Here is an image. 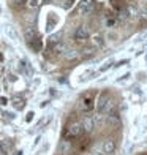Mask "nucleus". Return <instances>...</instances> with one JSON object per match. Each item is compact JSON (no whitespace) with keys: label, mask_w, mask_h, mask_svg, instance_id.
Masks as SVG:
<instances>
[{"label":"nucleus","mask_w":147,"mask_h":155,"mask_svg":"<svg viewBox=\"0 0 147 155\" xmlns=\"http://www.w3.org/2000/svg\"><path fill=\"white\" fill-rule=\"evenodd\" d=\"M65 52H68V54H65L67 59H74L76 55H78V54H76V51H65Z\"/></svg>","instance_id":"4468645a"},{"label":"nucleus","mask_w":147,"mask_h":155,"mask_svg":"<svg viewBox=\"0 0 147 155\" xmlns=\"http://www.w3.org/2000/svg\"><path fill=\"white\" fill-rule=\"evenodd\" d=\"M6 35H8V37H10L13 41H16V40H18V32H16L15 29H13L11 25L6 27Z\"/></svg>","instance_id":"9d476101"},{"label":"nucleus","mask_w":147,"mask_h":155,"mask_svg":"<svg viewBox=\"0 0 147 155\" xmlns=\"http://www.w3.org/2000/svg\"><path fill=\"white\" fill-rule=\"evenodd\" d=\"M89 37H90V30H89L87 25H79L74 32V41L79 43V45L86 43V41L89 40Z\"/></svg>","instance_id":"20e7f679"},{"label":"nucleus","mask_w":147,"mask_h":155,"mask_svg":"<svg viewBox=\"0 0 147 155\" xmlns=\"http://www.w3.org/2000/svg\"><path fill=\"white\" fill-rule=\"evenodd\" d=\"M13 3H15L16 6H21V5H25V0H11Z\"/></svg>","instance_id":"2eb2a0df"},{"label":"nucleus","mask_w":147,"mask_h":155,"mask_svg":"<svg viewBox=\"0 0 147 155\" xmlns=\"http://www.w3.org/2000/svg\"><path fill=\"white\" fill-rule=\"evenodd\" d=\"M82 135V125L81 122H71L65 128V138L67 139H76Z\"/></svg>","instance_id":"7ed1b4c3"},{"label":"nucleus","mask_w":147,"mask_h":155,"mask_svg":"<svg viewBox=\"0 0 147 155\" xmlns=\"http://www.w3.org/2000/svg\"><path fill=\"white\" fill-rule=\"evenodd\" d=\"M119 122H120V120H119V117H117V116H113V114L108 116V125H111V127H117Z\"/></svg>","instance_id":"f8f14e48"},{"label":"nucleus","mask_w":147,"mask_h":155,"mask_svg":"<svg viewBox=\"0 0 147 155\" xmlns=\"http://www.w3.org/2000/svg\"><path fill=\"white\" fill-rule=\"evenodd\" d=\"M81 125H82V133H86V135H90V133L93 131V128H95V120H93L92 117L86 116V117L82 119Z\"/></svg>","instance_id":"0eeeda50"},{"label":"nucleus","mask_w":147,"mask_h":155,"mask_svg":"<svg viewBox=\"0 0 147 155\" xmlns=\"http://www.w3.org/2000/svg\"><path fill=\"white\" fill-rule=\"evenodd\" d=\"M95 100H96V92L92 89V90H89V92H86L81 98H79V103H78V106L82 112H89V111H92L95 108Z\"/></svg>","instance_id":"f03ea898"},{"label":"nucleus","mask_w":147,"mask_h":155,"mask_svg":"<svg viewBox=\"0 0 147 155\" xmlns=\"http://www.w3.org/2000/svg\"><path fill=\"white\" fill-rule=\"evenodd\" d=\"M95 106L96 111L101 112V114H109L114 108V103H113V98H111L109 92H101L100 95H96V100H95Z\"/></svg>","instance_id":"f257e3e1"},{"label":"nucleus","mask_w":147,"mask_h":155,"mask_svg":"<svg viewBox=\"0 0 147 155\" xmlns=\"http://www.w3.org/2000/svg\"><path fill=\"white\" fill-rule=\"evenodd\" d=\"M27 8H37L38 6V0H25Z\"/></svg>","instance_id":"ddd939ff"},{"label":"nucleus","mask_w":147,"mask_h":155,"mask_svg":"<svg viewBox=\"0 0 147 155\" xmlns=\"http://www.w3.org/2000/svg\"><path fill=\"white\" fill-rule=\"evenodd\" d=\"M13 106H15L16 109H22L25 106V101L22 100V98H15V100H13Z\"/></svg>","instance_id":"9b49d317"},{"label":"nucleus","mask_w":147,"mask_h":155,"mask_svg":"<svg viewBox=\"0 0 147 155\" xmlns=\"http://www.w3.org/2000/svg\"><path fill=\"white\" fill-rule=\"evenodd\" d=\"M29 46L33 49V51H41V46L43 45H41V40L37 37V38H33L32 41H29Z\"/></svg>","instance_id":"1a4fd4ad"},{"label":"nucleus","mask_w":147,"mask_h":155,"mask_svg":"<svg viewBox=\"0 0 147 155\" xmlns=\"http://www.w3.org/2000/svg\"><path fill=\"white\" fill-rule=\"evenodd\" d=\"M117 149V146H116V141L113 138H106L103 141V144H101V152L104 155H113Z\"/></svg>","instance_id":"39448f33"},{"label":"nucleus","mask_w":147,"mask_h":155,"mask_svg":"<svg viewBox=\"0 0 147 155\" xmlns=\"http://www.w3.org/2000/svg\"><path fill=\"white\" fill-rule=\"evenodd\" d=\"M43 2H46V3H49V2H52V0H43Z\"/></svg>","instance_id":"a211bd4d"},{"label":"nucleus","mask_w":147,"mask_h":155,"mask_svg":"<svg viewBox=\"0 0 147 155\" xmlns=\"http://www.w3.org/2000/svg\"><path fill=\"white\" fill-rule=\"evenodd\" d=\"M32 117H33V112H29V114H27V119H25V120H27V122H30V120H32Z\"/></svg>","instance_id":"f3484780"},{"label":"nucleus","mask_w":147,"mask_h":155,"mask_svg":"<svg viewBox=\"0 0 147 155\" xmlns=\"http://www.w3.org/2000/svg\"><path fill=\"white\" fill-rule=\"evenodd\" d=\"M90 155H104L101 150H98V149H95V150H92V152H90Z\"/></svg>","instance_id":"dca6fc26"},{"label":"nucleus","mask_w":147,"mask_h":155,"mask_svg":"<svg viewBox=\"0 0 147 155\" xmlns=\"http://www.w3.org/2000/svg\"><path fill=\"white\" fill-rule=\"evenodd\" d=\"M95 8V3L93 0H81L79 2V6H78V11L81 15H89V13H92Z\"/></svg>","instance_id":"423d86ee"},{"label":"nucleus","mask_w":147,"mask_h":155,"mask_svg":"<svg viewBox=\"0 0 147 155\" xmlns=\"http://www.w3.org/2000/svg\"><path fill=\"white\" fill-rule=\"evenodd\" d=\"M24 37H25V40H27V43H29V41H32L33 38H37L38 35H37V32H35V30L32 29V27H29V29H25Z\"/></svg>","instance_id":"6e6552de"}]
</instances>
